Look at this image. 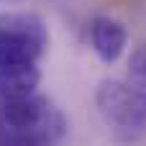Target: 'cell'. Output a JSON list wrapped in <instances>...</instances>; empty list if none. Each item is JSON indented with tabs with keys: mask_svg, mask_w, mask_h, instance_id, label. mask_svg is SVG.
Listing matches in <instances>:
<instances>
[{
	"mask_svg": "<svg viewBox=\"0 0 146 146\" xmlns=\"http://www.w3.org/2000/svg\"><path fill=\"white\" fill-rule=\"evenodd\" d=\"M128 80H131V85L146 90V44L136 46V51L128 59Z\"/></svg>",
	"mask_w": 146,
	"mask_h": 146,
	"instance_id": "5",
	"label": "cell"
},
{
	"mask_svg": "<svg viewBox=\"0 0 146 146\" xmlns=\"http://www.w3.org/2000/svg\"><path fill=\"white\" fill-rule=\"evenodd\" d=\"M41 72L36 64L26 62H0V100L26 98L38 92Z\"/></svg>",
	"mask_w": 146,
	"mask_h": 146,
	"instance_id": "4",
	"label": "cell"
},
{
	"mask_svg": "<svg viewBox=\"0 0 146 146\" xmlns=\"http://www.w3.org/2000/svg\"><path fill=\"white\" fill-rule=\"evenodd\" d=\"M90 44H92V51L98 54L100 62L113 64L121 59V54L128 44V31L121 21L108 18V15H98L90 21Z\"/></svg>",
	"mask_w": 146,
	"mask_h": 146,
	"instance_id": "3",
	"label": "cell"
},
{
	"mask_svg": "<svg viewBox=\"0 0 146 146\" xmlns=\"http://www.w3.org/2000/svg\"><path fill=\"white\" fill-rule=\"evenodd\" d=\"M100 118L123 141L146 136V90L121 80H103L95 92Z\"/></svg>",
	"mask_w": 146,
	"mask_h": 146,
	"instance_id": "1",
	"label": "cell"
},
{
	"mask_svg": "<svg viewBox=\"0 0 146 146\" xmlns=\"http://www.w3.org/2000/svg\"><path fill=\"white\" fill-rule=\"evenodd\" d=\"M49 44V31L36 13L0 15V62L36 64Z\"/></svg>",
	"mask_w": 146,
	"mask_h": 146,
	"instance_id": "2",
	"label": "cell"
}]
</instances>
